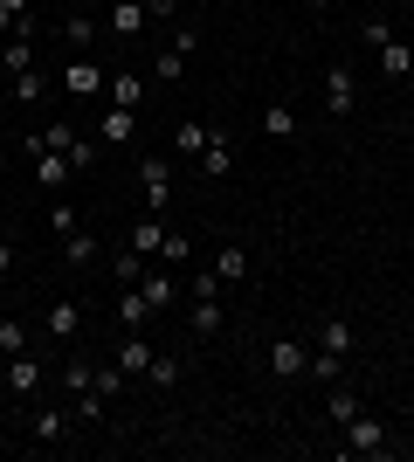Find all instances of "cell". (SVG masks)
Here are the masks:
<instances>
[{
    "label": "cell",
    "instance_id": "484cf974",
    "mask_svg": "<svg viewBox=\"0 0 414 462\" xmlns=\"http://www.w3.org/2000/svg\"><path fill=\"white\" fill-rule=\"evenodd\" d=\"M152 77H159V83H179V77H187V49H173V42H166V49L152 56Z\"/></svg>",
    "mask_w": 414,
    "mask_h": 462
},
{
    "label": "cell",
    "instance_id": "7bdbcfd3",
    "mask_svg": "<svg viewBox=\"0 0 414 462\" xmlns=\"http://www.w3.org/2000/svg\"><path fill=\"white\" fill-rule=\"evenodd\" d=\"M14 28H21V21H14V14H7V7H0V42H7V35H14Z\"/></svg>",
    "mask_w": 414,
    "mask_h": 462
},
{
    "label": "cell",
    "instance_id": "7402d4cb",
    "mask_svg": "<svg viewBox=\"0 0 414 462\" xmlns=\"http://www.w3.org/2000/svg\"><path fill=\"white\" fill-rule=\"evenodd\" d=\"M7 97H14V104H41V97H49V77H41V69H21V77L7 83Z\"/></svg>",
    "mask_w": 414,
    "mask_h": 462
},
{
    "label": "cell",
    "instance_id": "4dcf8cb0",
    "mask_svg": "<svg viewBox=\"0 0 414 462\" xmlns=\"http://www.w3.org/2000/svg\"><path fill=\"white\" fill-rule=\"evenodd\" d=\"M124 380H132V373H124L118 359H111V366H90V386H97L104 401H111V393H124Z\"/></svg>",
    "mask_w": 414,
    "mask_h": 462
},
{
    "label": "cell",
    "instance_id": "ffe728a7",
    "mask_svg": "<svg viewBox=\"0 0 414 462\" xmlns=\"http://www.w3.org/2000/svg\"><path fill=\"white\" fill-rule=\"evenodd\" d=\"M77 228H83L77 200H62V193H56V200H49V235H56V242H62V235H77Z\"/></svg>",
    "mask_w": 414,
    "mask_h": 462
},
{
    "label": "cell",
    "instance_id": "74e56055",
    "mask_svg": "<svg viewBox=\"0 0 414 462\" xmlns=\"http://www.w3.org/2000/svg\"><path fill=\"white\" fill-rule=\"evenodd\" d=\"M62 159H69V166H97V145H90V138H69V152H62Z\"/></svg>",
    "mask_w": 414,
    "mask_h": 462
},
{
    "label": "cell",
    "instance_id": "83f0119b",
    "mask_svg": "<svg viewBox=\"0 0 414 462\" xmlns=\"http://www.w3.org/2000/svg\"><path fill=\"white\" fill-rule=\"evenodd\" d=\"M138 290H145V304H152V310H166V304L179 297V290H173V276H152V270L138 276Z\"/></svg>",
    "mask_w": 414,
    "mask_h": 462
},
{
    "label": "cell",
    "instance_id": "836d02e7",
    "mask_svg": "<svg viewBox=\"0 0 414 462\" xmlns=\"http://www.w3.org/2000/svg\"><path fill=\"white\" fill-rule=\"evenodd\" d=\"M14 352H28V325H21V318H0V359H14Z\"/></svg>",
    "mask_w": 414,
    "mask_h": 462
},
{
    "label": "cell",
    "instance_id": "cb8c5ba5",
    "mask_svg": "<svg viewBox=\"0 0 414 462\" xmlns=\"http://www.w3.org/2000/svg\"><path fill=\"white\" fill-rule=\"evenodd\" d=\"M317 346H325V352H345V359H353V325H345V318H325V325H317Z\"/></svg>",
    "mask_w": 414,
    "mask_h": 462
},
{
    "label": "cell",
    "instance_id": "e0dca14e",
    "mask_svg": "<svg viewBox=\"0 0 414 462\" xmlns=\"http://www.w3.org/2000/svg\"><path fill=\"white\" fill-rule=\"evenodd\" d=\"M62 263H69V270H90V263H97V235H90V228L62 235Z\"/></svg>",
    "mask_w": 414,
    "mask_h": 462
},
{
    "label": "cell",
    "instance_id": "5b68a950",
    "mask_svg": "<svg viewBox=\"0 0 414 462\" xmlns=\"http://www.w3.org/2000/svg\"><path fill=\"white\" fill-rule=\"evenodd\" d=\"M138 187H145L152 214H166V200H173V166H166V159H145V166H138Z\"/></svg>",
    "mask_w": 414,
    "mask_h": 462
},
{
    "label": "cell",
    "instance_id": "9a60e30c",
    "mask_svg": "<svg viewBox=\"0 0 414 462\" xmlns=\"http://www.w3.org/2000/svg\"><path fill=\"white\" fill-rule=\"evenodd\" d=\"M187 331H194V338H215V331H221V297H194V310H187Z\"/></svg>",
    "mask_w": 414,
    "mask_h": 462
},
{
    "label": "cell",
    "instance_id": "1f68e13d",
    "mask_svg": "<svg viewBox=\"0 0 414 462\" xmlns=\"http://www.w3.org/2000/svg\"><path fill=\"white\" fill-rule=\"evenodd\" d=\"M145 386H179V359H173V352H152V366H145Z\"/></svg>",
    "mask_w": 414,
    "mask_h": 462
},
{
    "label": "cell",
    "instance_id": "44dd1931",
    "mask_svg": "<svg viewBox=\"0 0 414 462\" xmlns=\"http://www.w3.org/2000/svg\"><path fill=\"white\" fill-rule=\"evenodd\" d=\"M380 69H387V77H394V83H400V77H414V49H408V42L394 35V42H387V49H380Z\"/></svg>",
    "mask_w": 414,
    "mask_h": 462
},
{
    "label": "cell",
    "instance_id": "ee69618b",
    "mask_svg": "<svg viewBox=\"0 0 414 462\" xmlns=\"http://www.w3.org/2000/svg\"><path fill=\"white\" fill-rule=\"evenodd\" d=\"M0 7H7V14H14V21H28V0H0Z\"/></svg>",
    "mask_w": 414,
    "mask_h": 462
},
{
    "label": "cell",
    "instance_id": "8fae6325",
    "mask_svg": "<svg viewBox=\"0 0 414 462\" xmlns=\"http://www.w3.org/2000/svg\"><path fill=\"white\" fill-rule=\"evenodd\" d=\"M118 366L132 373V380H145V366H152V338H138V331H124V338H118Z\"/></svg>",
    "mask_w": 414,
    "mask_h": 462
},
{
    "label": "cell",
    "instance_id": "f546056e",
    "mask_svg": "<svg viewBox=\"0 0 414 462\" xmlns=\"http://www.w3.org/2000/svg\"><path fill=\"white\" fill-rule=\"evenodd\" d=\"M262 132L270 138H297V111L290 104H270V111H262Z\"/></svg>",
    "mask_w": 414,
    "mask_h": 462
},
{
    "label": "cell",
    "instance_id": "4316f807",
    "mask_svg": "<svg viewBox=\"0 0 414 462\" xmlns=\"http://www.w3.org/2000/svg\"><path fill=\"white\" fill-rule=\"evenodd\" d=\"M138 276H145V255H138V249H118V255H111V283H124V290H132Z\"/></svg>",
    "mask_w": 414,
    "mask_h": 462
},
{
    "label": "cell",
    "instance_id": "f35d334b",
    "mask_svg": "<svg viewBox=\"0 0 414 462\" xmlns=\"http://www.w3.org/2000/svg\"><path fill=\"white\" fill-rule=\"evenodd\" d=\"M62 386H69V393H83V386H90V366H83V359H69V366H62Z\"/></svg>",
    "mask_w": 414,
    "mask_h": 462
},
{
    "label": "cell",
    "instance_id": "e575fe53",
    "mask_svg": "<svg viewBox=\"0 0 414 462\" xmlns=\"http://www.w3.org/2000/svg\"><path fill=\"white\" fill-rule=\"evenodd\" d=\"M325 407H332V421L345 428V421H353V414H359V393H353V386H345V380H338V386H332V401H325Z\"/></svg>",
    "mask_w": 414,
    "mask_h": 462
},
{
    "label": "cell",
    "instance_id": "60d3db41",
    "mask_svg": "<svg viewBox=\"0 0 414 462\" xmlns=\"http://www.w3.org/2000/svg\"><path fill=\"white\" fill-rule=\"evenodd\" d=\"M304 7H311L317 21H332V14H338V0H304Z\"/></svg>",
    "mask_w": 414,
    "mask_h": 462
},
{
    "label": "cell",
    "instance_id": "5bb4252c",
    "mask_svg": "<svg viewBox=\"0 0 414 462\" xmlns=\"http://www.w3.org/2000/svg\"><path fill=\"white\" fill-rule=\"evenodd\" d=\"M62 90H69V97H97L104 90V77H97V62H69V69H62Z\"/></svg>",
    "mask_w": 414,
    "mask_h": 462
},
{
    "label": "cell",
    "instance_id": "2e32d148",
    "mask_svg": "<svg viewBox=\"0 0 414 462\" xmlns=\"http://www.w3.org/2000/svg\"><path fill=\"white\" fill-rule=\"evenodd\" d=\"M304 373H311L317 386H338V380H345V352H325V346H311V366H304Z\"/></svg>",
    "mask_w": 414,
    "mask_h": 462
},
{
    "label": "cell",
    "instance_id": "277c9868",
    "mask_svg": "<svg viewBox=\"0 0 414 462\" xmlns=\"http://www.w3.org/2000/svg\"><path fill=\"white\" fill-rule=\"evenodd\" d=\"M304 366H311V346H304V338H276L270 346V373L276 380H304Z\"/></svg>",
    "mask_w": 414,
    "mask_h": 462
},
{
    "label": "cell",
    "instance_id": "3957f363",
    "mask_svg": "<svg viewBox=\"0 0 414 462\" xmlns=\"http://www.w3.org/2000/svg\"><path fill=\"white\" fill-rule=\"evenodd\" d=\"M353 104H359V77L345 69V62H332V69H325V111L353 117Z\"/></svg>",
    "mask_w": 414,
    "mask_h": 462
},
{
    "label": "cell",
    "instance_id": "d6986e66",
    "mask_svg": "<svg viewBox=\"0 0 414 462\" xmlns=\"http://www.w3.org/2000/svg\"><path fill=\"white\" fill-rule=\"evenodd\" d=\"M132 132H138V111L111 104V111H104V145H132Z\"/></svg>",
    "mask_w": 414,
    "mask_h": 462
},
{
    "label": "cell",
    "instance_id": "d6a6232c",
    "mask_svg": "<svg viewBox=\"0 0 414 462\" xmlns=\"http://www.w3.org/2000/svg\"><path fill=\"white\" fill-rule=\"evenodd\" d=\"M159 263H166V270H187V263H194V242L166 228V249H159Z\"/></svg>",
    "mask_w": 414,
    "mask_h": 462
},
{
    "label": "cell",
    "instance_id": "603a6c76",
    "mask_svg": "<svg viewBox=\"0 0 414 462\" xmlns=\"http://www.w3.org/2000/svg\"><path fill=\"white\" fill-rule=\"evenodd\" d=\"M97 42V21L90 14H62V49H90Z\"/></svg>",
    "mask_w": 414,
    "mask_h": 462
},
{
    "label": "cell",
    "instance_id": "30bf717a",
    "mask_svg": "<svg viewBox=\"0 0 414 462\" xmlns=\"http://www.w3.org/2000/svg\"><path fill=\"white\" fill-rule=\"evenodd\" d=\"M207 138H215V125L179 117V125H173V152H179V159H200V152H207Z\"/></svg>",
    "mask_w": 414,
    "mask_h": 462
},
{
    "label": "cell",
    "instance_id": "8d00e7d4",
    "mask_svg": "<svg viewBox=\"0 0 414 462\" xmlns=\"http://www.w3.org/2000/svg\"><path fill=\"white\" fill-rule=\"evenodd\" d=\"M387 42H394V21L373 14V21H366V49H387Z\"/></svg>",
    "mask_w": 414,
    "mask_h": 462
},
{
    "label": "cell",
    "instance_id": "ba28073f",
    "mask_svg": "<svg viewBox=\"0 0 414 462\" xmlns=\"http://www.w3.org/2000/svg\"><path fill=\"white\" fill-rule=\"evenodd\" d=\"M0 69H7V77L35 69V35H28V21H21V28H14L7 42H0Z\"/></svg>",
    "mask_w": 414,
    "mask_h": 462
},
{
    "label": "cell",
    "instance_id": "d4e9b609",
    "mask_svg": "<svg viewBox=\"0 0 414 462\" xmlns=\"http://www.w3.org/2000/svg\"><path fill=\"white\" fill-rule=\"evenodd\" d=\"M62 428H69V414H62V407H41L35 421H28V435H35V442H62Z\"/></svg>",
    "mask_w": 414,
    "mask_h": 462
},
{
    "label": "cell",
    "instance_id": "6da1fadb",
    "mask_svg": "<svg viewBox=\"0 0 414 462\" xmlns=\"http://www.w3.org/2000/svg\"><path fill=\"white\" fill-rule=\"evenodd\" d=\"M345 456H373V462H387V456H394V442H387V428H380L373 414H366V407H359L353 421H345Z\"/></svg>",
    "mask_w": 414,
    "mask_h": 462
},
{
    "label": "cell",
    "instance_id": "f1b7e54d",
    "mask_svg": "<svg viewBox=\"0 0 414 462\" xmlns=\"http://www.w3.org/2000/svg\"><path fill=\"white\" fill-rule=\"evenodd\" d=\"M215 276H221V283H242V276H249V249H221L215 255Z\"/></svg>",
    "mask_w": 414,
    "mask_h": 462
},
{
    "label": "cell",
    "instance_id": "9c48e42d",
    "mask_svg": "<svg viewBox=\"0 0 414 462\" xmlns=\"http://www.w3.org/2000/svg\"><path fill=\"white\" fill-rule=\"evenodd\" d=\"M124 249H138L145 263H152L159 249H166V221L159 214H145V221H132V235H124Z\"/></svg>",
    "mask_w": 414,
    "mask_h": 462
},
{
    "label": "cell",
    "instance_id": "d590c367",
    "mask_svg": "<svg viewBox=\"0 0 414 462\" xmlns=\"http://www.w3.org/2000/svg\"><path fill=\"white\" fill-rule=\"evenodd\" d=\"M138 97H145V83L124 69V77H111V104H124V111H138Z\"/></svg>",
    "mask_w": 414,
    "mask_h": 462
},
{
    "label": "cell",
    "instance_id": "b9f144b4",
    "mask_svg": "<svg viewBox=\"0 0 414 462\" xmlns=\"http://www.w3.org/2000/svg\"><path fill=\"white\" fill-rule=\"evenodd\" d=\"M14 270V242H7V235H0V276Z\"/></svg>",
    "mask_w": 414,
    "mask_h": 462
},
{
    "label": "cell",
    "instance_id": "8992f818",
    "mask_svg": "<svg viewBox=\"0 0 414 462\" xmlns=\"http://www.w3.org/2000/svg\"><path fill=\"white\" fill-rule=\"evenodd\" d=\"M0 380H7V393H35L41 386V359L35 352H14V359H0Z\"/></svg>",
    "mask_w": 414,
    "mask_h": 462
},
{
    "label": "cell",
    "instance_id": "ac0fdd59",
    "mask_svg": "<svg viewBox=\"0 0 414 462\" xmlns=\"http://www.w3.org/2000/svg\"><path fill=\"white\" fill-rule=\"evenodd\" d=\"M104 28H111V35H138V28H145V7H138V0H118V7H111V14H104Z\"/></svg>",
    "mask_w": 414,
    "mask_h": 462
},
{
    "label": "cell",
    "instance_id": "52a82bcc",
    "mask_svg": "<svg viewBox=\"0 0 414 462\" xmlns=\"http://www.w3.org/2000/svg\"><path fill=\"white\" fill-rule=\"evenodd\" d=\"M28 159H35V187L49 193V200H56V193L69 187V173H77V166H69L62 152H28Z\"/></svg>",
    "mask_w": 414,
    "mask_h": 462
},
{
    "label": "cell",
    "instance_id": "4fadbf2b",
    "mask_svg": "<svg viewBox=\"0 0 414 462\" xmlns=\"http://www.w3.org/2000/svg\"><path fill=\"white\" fill-rule=\"evenodd\" d=\"M200 173H207V180H228V173H235V152H228V132H215V138H207V152H200Z\"/></svg>",
    "mask_w": 414,
    "mask_h": 462
},
{
    "label": "cell",
    "instance_id": "7a4b0ae2",
    "mask_svg": "<svg viewBox=\"0 0 414 462\" xmlns=\"http://www.w3.org/2000/svg\"><path fill=\"white\" fill-rule=\"evenodd\" d=\"M77 331H83V304H77V297H56V304H49V318H41V338L77 346Z\"/></svg>",
    "mask_w": 414,
    "mask_h": 462
},
{
    "label": "cell",
    "instance_id": "f6af8a7d",
    "mask_svg": "<svg viewBox=\"0 0 414 462\" xmlns=\"http://www.w3.org/2000/svg\"><path fill=\"white\" fill-rule=\"evenodd\" d=\"M0 159H7V138H0Z\"/></svg>",
    "mask_w": 414,
    "mask_h": 462
},
{
    "label": "cell",
    "instance_id": "7c38bea8",
    "mask_svg": "<svg viewBox=\"0 0 414 462\" xmlns=\"http://www.w3.org/2000/svg\"><path fill=\"white\" fill-rule=\"evenodd\" d=\"M152 318H159V310L145 304V290L132 283V290H124V297H118V325H124V331H145V325H152Z\"/></svg>",
    "mask_w": 414,
    "mask_h": 462
},
{
    "label": "cell",
    "instance_id": "ab89813d",
    "mask_svg": "<svg viewBox=\"0 0 414 462\" xmlns=\"http://www.w3.org/2000/svg\"><path fill=\"white\" fill-rule=\"evenodd\" d=\"M179 14V0H145V21H173Z\"/></svg>",
    "mask_w": 414,
    "mask_h": 462
}]
</instances>
